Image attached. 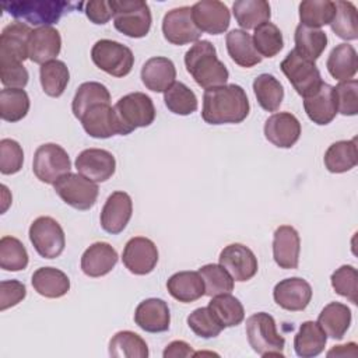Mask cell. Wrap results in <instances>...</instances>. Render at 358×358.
Returning <instances> with one entry per match:
<instances>
[{
	"label": "cell",
	"instance_id": "cell-1",
	"mask_svg": "<svg viewBox=\"0 0 358 358\" xmlns=\"http://www.w3.org/2000/svg\"><path fill=\"white\" fill-rule=\"evenodd\" d=\"M250 110L245 90L238 84L207 88L203 94L201 117L208 124L243 122Z\"/></svg>",
	"mask_w": 358,
	"mask_h": 358
},
{
	"label": "cell",
	"instance_id": "cell-2",
	"mask_svg": "<svg viewBox=\"0 0 358 358\" xmlns=\"http://www.w3.org/2000/svg\"><path fill=\"white\" fill-rule=\"evenodd\" d=\"M185 66L193 80L203 88L225 85L229 73L218 59L217 50L210 41H197L185 53Z\"/></svg>",
	"mask_w": 358,
	"mask_h": 358
},
{
	"label": "cell",
	"instance_id": "cell-3",
	"mask_svg": "<svg viewBox=\"0 0 358 358\" xmlns=\"http://www.w3.org/2000/svg\"><path fill=\"white\" fill-rule=\"evenodd\" d=\"M246 336L252 350L260 357H284L285 338L277 331L275 320L266 312L253 313L246 319Z\"/></svg>",
	"mask_w": 358,
	"mask_h": 358
},
{
	"label": "cell",
	"instance_id": "cell-4",
	"mask_svg": "<svg viewBox=\"0 0 358 358\" xmlns=\"http://www.w3.org/2000/svg\"><path fill=\"white\" fill-rule=\"evenodd\" d=\"M113 110L120 136L130 134L138 127H147L155 119L154 102L144 92H130L122 96L115 103Z\"/></svg>",
	"mask_w": 358,
	"mask_h": 358
},
{
	"label": "cell",
	"instance_id": "cell-5",
	"mask_svg": "<svg viewBox=\"0 0 358 358\" xmlns=\"http://www.w3.org/2000/svg\"><path fill=\"white\" fill-rule=\"evenodd\" d=\"M71 7V3L62 0H18L1 3V8L11 17L41 27H50L57 22Z\"/></svg>",
	"mask_w": 358,
	"mask_h": 358
},
{
	"label": "cell",
	"instance_id": "cell-6",
	"mask_svg": "<svg viewBox=\"0 0 358 358\" xmlns=\"http://www.w3.org/2000/svg\"><path fill=\"white\" fill-rule=\"evenodd\" d=\"M115 28L129 38H144L151 28L150 7L143 0H110Z\"/></svg>",
	"mask_w": 358,
	"mask_h": 358
},
{
	"label": "cell",
	"instance_id": "cell-7",
	"mask_svg": "<svg viewBox=\"0 0 358 358\" xmlns=\"http://www.w3.org/2000/svg\"><path fill=\"white\" fill-rule=\"evenodd\" d=\"M91 59L98 69L113 77L127 76L134 64L131 49L112 39L96 41L91 49Z\"/></svg>",
	"mask_w": 358,
	"mask_h": 358
},
{
	"label": "cell",
	"instance_id": "cell-8",
	"mask_svg": "<svg viewBox=\"0 0 358 358\" xmlns=\"http://www.w3.org/2000/svg\"><path fill=\"white\" fill-rule=\"evenodd\" d=\"M280 69L302 98L312 95L323 83L316 63L301 56L295 49L288 52Z\"/></svg>",
	"mask_w": 358,
	"mask_h": 358
},
{
	"label": "cell",
	"instance_id": "cell-9",
	"mask_svg": "<svg viewBox=\"0 0 358 358\" xmlns=\"http://www.w3.org/2000/svg\"><path fill=\"white\" fill-rule=\"evenodd\" d=\"M56 194L76 210H90L98 199V185L81 173L69 172L53 183Z\"/></svg>",
	"mask_w": 358,
	"mask_h": 358
},
{
	"label": "cell",
	"instance_id": "cell-10",
	"mask_svg": "<svg viewBox=\"0 0 358 358\" xmlns=\"http://www.w3.org/2000/svg\"><path fill=\"white\" fill-rule=\"evenodd\" d=\"M70 169V157L62 145L46 143L36 148L32 161V171L41 182L53 185L60 176L69 173Z\"/></svg>",
	"mask_w": 358,
	"mask_h": 358
},
{
	"label": "cell",
	"instance_id": "cell-11",
	"mask_svg": "<svg viewBox=\"0 0 358 358\" xmlns=\"http://www.w3.org/2000/svg\"><path fill=\"white\" fill-rule=\"evenodd\" d=\"M29 241L36 253L45 259L59 257L66 246L62 225L52 217H38L29 227Z\"/></svg>",
	"mask_w": 358,
	"mask_h": 358
},
{
	"label": "cell",
	"instance_id": "cell-12",
	"mask_svg": "<svg viewBox=\"0 0 358 358\" xmlns=\"http://www.w3.org/2000/svg\"><path fill=\"white\" fill-rule=\"evenodd\" d=\"M164 38L172 45H187L197 42L201 31L196 27L192 17V7L183 6L169 10L162 20Z\"/></svg>",
	"mask_w": 358,
	"mask_h": 358
},
{
	"label": "cell",
	"instance_id": "cell-13",
	"mask_svg": "<svg viewBox=\"0 0 358 358\" xmlns=\"http://www.w3.org/2000/svg\"><path fill=\"white\" fill-rule=\"evenodd\" d=\"M122 260L130 273L145 275L151 273L158 263V249L151 239L134 236L124 245Z\"/></svg>",
	"mask_w": 358,
	"mask_h": 358
},
{
	"label": "cell",
	"instance_id": "cell-14",
	"mask_svg": "<svg viewBox=\"0 0 358 358\" xmlns=\"http://www.w3.org/2000/svg\"><path fill=\"white\" fill-rule=\"evenodd\" d=\"M220 264L231 274L234 281H248L257 273L259 264L255 253L242 243H231L220 253Z\"/></svg>",
	"mask_w": 358,
	"mask_h": 358
},
{
	"label": "cell",
	"instance_id": "cell-15",
	"mask_svg": "<svg viewBox=\"0 0 358 358\" xmlns=\"http://www.w3.org/2000/svg\"><path fill=\"white\" fill-rule=\"evenodd\" d=\"M192 17L201 32L210 35L224 34L231 21V13L227 4L218 0H201L192 6Z\"/></svg>",
	"mask_w": 358,
	"mask_h": 358
},
{
	"label": "cell",
	"instance_id": "cell-16",
	"mask_svg": "<svg viewBox=\"0 0 358 358\" xmlns=\"http://www.w3.org/2000/svg\"><path fill=\"white\" fill-rule=\"evenodd\" d=\"M32 29L29 25L14 21L6 25L0 35V63H22L28 57V42Z\"/></svg>",
	"mask_w": 358,
	"mask_h": 358
},
{
	"label": "cell",
	"instance_id": "cell-17",
	"mask_svg": "<svg viewBox=\"0 0 358 358\" xmlns=\"http://www.w3.org/2000/svg\"><path fill=\"white\" fill-rule=\"evenodd\" d=\"M78 173L95 183L106 182L116 171V159L112 152L102 148H87L76 158Z\"/></svg>",
	"mask_w": 358,
	"mask_h": 358
},
{
	"label": "cell",
	"instance_id": "cell-18",
	"mask_svg": "<svg viewBox=\"0 0 358 358\" xmlns=\"http://www.w3.org/2000/svg\"><path fill=\"white\" fill-rule=\"evenodd\" d=\"M133 214V201L126 192H113L106 199L101 211V227L108 234H120Z\"/></svg>",
	"mask_w": 358,
	"mask_h": 358
},
{
	"label": "cell",
	"instance_id": "cell-19",
	"mask_svg": "<svg viewBox=\"0 0 358 358\" xmlns=\"http://www.w3.org/2000/svg\"><path fill=\"white\" fill-rule=\"evenodd\" d=\"M273 298L275 303L285 310H303L312 299V287L301 277L285 278L275 284Z\"/></svg>",
	"mask_w": 358,
	"mask_h": 358
},
{
	"label": "cell",
	"instance_id": "cell-20",
	"mask_svg": "<svg viewBox=\"0 0 358 358\" xmlns=\"http://www.w3.org/2000/svg\"><path fill=\"white\" fill-rule=\"evenodd\" d=\"M85 133L94 138H109L119 134V124L113 106L108 102L90 106L80 117Z\"/></svg>",
	"mask_w": 358,
	"mask_h": 358
},
{
	"label": "cell",
	"instance_id": "cell-21",
	"mask_svg": "<svg viewBox=\"0 0 358 358\" xmlns=\"http://www.w3.org/2000/svg\"><path fill=\"white\" fill-rule=\"evenodd\" d=\"M264 137L278 148H291L301 137V123L289 112L273 113L264 123Z\"/></svg>",
	"mask_w": 358,
	"mask_h": 358
},
{
	"label": "cell",
	"instance_id": "cell-22",
	"mask_svg": "<svg viewBox=\"0 0 358 358\" xmlns=\"http://www.w3.org/2000/svg\"><path fill=\"white\" fill-rule=\"evenodd\" d=\"M301 239L298 231L291 225H280L274 231L273 257L277 266L285 270H294L299 263Z\"/></svg>",
	"mask_w": 358,
	"mask_h": 358
},
{
	"label": "cell",
	"instance_id": "cell-23",
	"mask_svg": "<svg viewBox=\"0 0 358 358\" xmlns=\"http://www.w3.org/2000/svg\"><path fill=\"white\" fill-rule=\"evenodd\" d=\"M62 49V36L53 27H38L32 29L28 42V57L31 62L45 64L56 60Z\"/></svg>",
	"mask_w": 358,
	"mask_h": 358
},
{
	"label": "cell",
	"instance_id": "cell-24",
	"mask_svg": "<svg viewBox=\"0 0 358 358\" xmlns=\"http://www.w3.org/2000/svg\"><path fill=\"white\" fill-rule=\"evenodd\" d=\"M134 322L147 333L166 331L171 324L168 303L159 298H148L141 301L136 308Z\"/></svg>",
	"mask_w": 358,
	"mask_h": 358
},
{
	"label": "cell",
	"instance_id": "cell-25",
	"mask_svg": "<svg viewBox=\"0 0 358 358\" xmlns=\"http://www.w3.org/2000/svg\"><path fill=\"white\" fill-rule=\"evenodd\" d=\"M303 109L308 117L319 126H326L333 122L338 113L334 87L327 83H322L312 95L303 98Z\"/></svg>",
	"mask_w": 358,
	"mask_h": 358
},
{
	"label": "cell",
	"instance_id": "cell-26",
	"mask_svg": "<svg viewBox=\"0 0 358 358\" xmlns=\"http://www.w3.org/2000/svg\"><path fill=\"white\" fill-rule=\"evenodd\" d=\"M117 263V252L108 242H95L81 256V270L85 275L96 278L106 275Z\"/></svg>",
	"mask_w": 358,
	"mask_h": 358
},
{
	"label": "cell",
	"instance_id": "cell-27",
	"mask_svg": "<svg viewBox=\"0 0 358 358\" xmlns=\"http://www.w3.org/2000/svg\"><path fill=\"white\" fill-rule=\"evenodd\" d=\"M176 78V69L171 59L155 56L141 67V81L152 92H165Z\"/></svg>",
	"mask_w": 358,
	"mask_h": 358
},
{
	"label": "cell",
	"instance_id": "cell-28",
	"mask_svg": "<svg viewBox=\"0 0 358 358\" xmlns=\"http://www.w3.org/2000/svg\"><path fill=\"white\" fill-rule=\"evenodd\" d=\"M166 289L179 302L190 303L206 295L204 281L199 271H179L166 281Z\"/></svg>",
	"mask_w": 358,
	"mask_h": 358
},
{
	"label": "cell",
	"instance_id": "cell-29",
	"mask_svg": "<svg viewBox=\"0 0 358 358\" xmlns=\"http://www.w3.org/2000/svg\"><path fill=\"white\" fill-rule=\"evenodd\" d=\"M229 57L241 67H253L262 62V56L253 46L252 36L243 29H232L225 38Z\"/></svg>",
	"mask_w": 358,
	"mask_h": 358
},
{
	"label": "cell",
	"instance_id": "cell-30",
	"mask_svg": "<svg viewBox=\"0 0 358 358\" xmlns=\"http://www.w3.org/2000/svg\"><path fill=\"white\" fill-rule=\"evenodd\" d=\"M34 289L45 298H60L70 289V280L66 273L55 267H41L32 274Z\"/></svg>",
	"mask_w": 358,
	"mask_h": 358
},
{
	"label": "cell",
	"instance_id": "cell-31",
	"mask_svg": "<svg viewBox=\"0 0 358 358\" xmlns=\"http://www.w3.org/2000/svg\"><path fill=\"white\" fill-rule=\"evenodd\" d=\"M323 162L326 169L331 173H344L355 168L358 164L357 138L333 143L324 152Z\"/></svg>",
	"mask_w": 358,
	"mask_h": 358
},
{
	"label": "cell",
	"instance_id": "cell-32",
	"mask_svg": "<svg viewBox=\"0 0 358 358\" xmlns=\"http://www.w3.org/2000/svg\"><path fill=\"white\" fill-rule=\"evenodd\" d=\"M351 309L341 302L327 303L317 317V324L334 340H341L351 324Z\"/></svg>",
	"mask_w": 358,
	"mask_h": 358
},
{
	"label": "cell",
	"instance_id": "cell-33",
	"mask_svg": "<svg viewBox=\"0 0 358 358\" xmlns=\"http://www.w3.org/2000/svg\"><path fill=\"white\" fill-rule=\"evenodd\" d=\"M327 343V334L317 322L306 320L301 324L294 338V348L298 357L312 358L323 352Z\"/></svg>",
	"mask_w": 358,
	"mask_h": 358
},
{
	"label": "cell",
	"instance_id": "cell-34",
	"mask_svg": "<svg viewBox=\"0 0 358 358\" xmlns=\"http://www.w3.org/2000/svg\"><path fill=\"white\" fill-rule=\"evenodd\" d=\"M327 71L336 80L348 81L358 70V56L352 45L340 43L334 46L326 62Z\"/></svg>",
	"mask_w": 358,
	"mask_h": 358
},
{
	"label": "cell",
	"instance_id": "cell-35",
	"mask_svg": "<svg viewBox=\"0 0 358 358\" xmlns=\"http://www.w3.org/2000/svg\"><path fill=\"white\" fill-rule=\"evenodd\" d=\"M232 13L243 29H255L271 17L270 4L266 0H238L232 4Z\"/></svg>",
	"mask_w": 358,
	"mask_h": 358
},
{
	"label": "cell",
	"instance_id": "cell-36",
	"mask_svg": "<svg viewBox=\"0 0 358 358\" xmlns=\"http://www.w3.org/2000/svg\"><path fill=\"white\" fill-rule=\"evenodd\" d=\"M294 41H295V50L301 56L312 62L317 60L327 46V35L324 31L319 28L305 27L302 24H299L295 28Z\"/></svg>",
	"mask_w": 358,
	"mask_h": 358
},
{
	"label": "cell",
	"instance_id": "cell-37",
	"mask_svg": "<svg viewBox=\"0 0 358 358\" xmlns=\"http://www.w3.org/2000/svg\"><path fill=\"white\" fill-rule=\"evenodd\" d=\"M253 92L259 105L267 112H275L284 99L282 84L268 73H263L255 78Z\"/></svg>",
	"mask_w": 358,
	"mask_h": 358
},
{
	"label": "cell",
	"instance_id": "cell-38",
	"mask_svg": "<svg viewBox=\"0 0 358 358\" xmlns=\"http://www.w3.org/2000/svg\"><path fill=\"white\" fill-rule=\"evenodd\" d=\"M148 345L134 331L122 330L117 331L109 341V355L113 358H147Z\"/></svg>",
	"mask_w": 358,
	"mask_h": 358
},
{
	"label": "cell",
	"instance_id": "cell-39",
	"mask_svg": "<svg viewBox=\"0 0 358 358\" xmlns=\"http://www.w3.org/2000/svg\"><path fill=\"white\" fill-rule=\"evenodd\" d=\"M39 80L42 90L46 95L52 98H59L69 84L70 71L64 62L52 60L41 66Z\"/></svg>",
	"mask_w": 358,
	"mask_h": 358
},
{
	"label": "cell",
	"instance_id": "cell-40",
	"mask_svg": "<svg viewBox=\"0 0 358 358\" xmlns=\"http://www.w3.org/2000/svg\"><path fill=\"white\" fill-rule=\"evenodd\" d=\"M208 308L213 310L220 323L225 327H234L243 322L245 309L238 298L231 294H220L211 296Z\"/></svg>",
	"mask_w": 358,
	"mask_h": 358
},
{
	"label": "cell",
	"instance_id": "cell-41",
	"mask_svg": "<svg viewBox=\"0 0 358 358\" xmlns=\"http://www.w3.org/2000/svg\"><path fill=\"white\" fill-rule=\"evenodd\" d=\"M336 13L330 22L331 31L344 41H355L358 38V14L357 7L351 1H334Z\"/></svg>",
	"mask_w": 358,
	"mask_h": 358
},
{
	"label": "cell",
	"instance_id": "cell-42",
	"mask_svg": "<svg viewBox=\"0 0 358 358\" xmlns=\"http://www.w3.org/2000/svg\"><path fill=\"white\" fill-rule=\"evenodd\" d=\"M102 102L110 103V94H109L108 88L98 81L83 83L77 88L76 95L71 102L73 115L80 120V117L84 115V112L90 106H92L95 103H102Z\"/></svg>",
	"mask_w": 358,
	"mask_h": 358
},
{
	"label": "cell",
	"instance_id": "cell-43",
	"mask_svg": "<svg viewBox=\"0 0 358 358\" xmlns=\"http://www.w3.org/2000/svg\"><path fill=\"white\" fill-rule=\"evenodd\" d=\"M29 96L21 88H3L0 91V116L6 122H18L29 110Z\"/></svg>",
	"mask_w": 358,
	"mask_h": 358
},
{
	"label": "cell",
	"instance_id": "cell-44",
	"mask_svg": "<svg viewBox=\"0 0 358 358\" xmlns=\"http://www.w3.org/2000/svg\"><path fill=\"white\" fill-rule=\"evenodd\" d=\"M336 13L334 1L330 0H305L299 4L301 24L310 28H319L331 22Z\"/></svg>",
	"mask_w": 358,
	"mask_h": 358
},
{
	"label": "cell",
	"instance_id": "cell-45",
	"mask_svg": "<svg viewBox=\"0 0 358 358\" xmlns=\"http://www.w3.org/2000/svg\"><path fill=\"white\" fill-rule=\"evenodd\" d=\"M252 41L255 49L262 57H274L284 48L282 32L275 24L270 21L263 22L255 28Z\"/></svg>",
	"mask_w": 358,
	"mask_h": 358
},
{
	"label": "cell",
	"instance_id": "cell-46",
	"mask_svg": "<svg viewBox=\"0 0 358 358\" xmlns=\"http://www.w3.org/2000/svg\"><path fill=\"white\" fill-rule=\"evenodd\" d=\"M164 102L166 108L180 116H187L197 109V96L196 94L183 83L175 81L165 92Z\"/></svg>",
	"mask_w": 358,
	"mask_h": 358
},
{
	"label": "cell",
	"instance_id": "cell-47",
	"mask_svg": "<svg viewBox=\"0 0 358 358\" xmlns=\"http://www.w3.org/2000/svg\"><path fill=\"white\" fill-rule=\"evenodd\" d=\"M28 266V252L24 243L14 236L0 239V267L6 271H21Z\"/></svg>",
	"mask_w": 358,
	"mask_h": 358
},
{
	"label": "cell",
	"instance_id": "cell-48",
	"mask_svg": "<svg viewBox=\"0 0 358 358\" xmlns=\"http://www.w3.org/2000/svg\"><path fill=\"white\" fill-rule=\"evenodd\" d=\"M204 281L206 295L215 296L220 294H229L234 289V278L221 264H204L199 268Z\"/></svg>",
	"mask_w": 358,
	"mask_h": 358
},
{
	"label": "cell",
	"instance_id": "cell-49",
	"mask_svg": "<svg viewBox=\"0 0 358 358\" xmlns=\"http://www.w3.org/2000/svg\"><path fill=\"white\" fill-rule=\"evenodd\" d=\"M187 326L196 336L201 338L217 337L224 330V326L208 306L194 309L187 316Z\"/></svg>",
	"mask_w": 358,
	"mask_h": 358
},
{
	"label": "cell",
	"instance_id": "cell-50",
	"mask_svg": "<svg viewBox=\"0 0 358 358\" xmlns=\"http://www.w3.org/2000/svg\"><path fill=\"white\" fill-rule=\"evenodd\" d=\"M331 287L336 294L347 298L350 302L357 305L358 294V271L351 264H344L338 267L330 277Z\"/></svg>",
	"mask_w": 358,
	"mask_h": 358
},
{
	"label": "cell",
	"instance_id": "cell-51",
	"mask_svg": "<svg viewBox=\"0 0 358 358\" xmlns=\"http://www.w3.org/2000/svg\"><path fill=\"white\" fill-rule=\"evenodd\" d=\"M24 164V151L18 141L13 138L0 140V172L14 175L21 171Z\"/></svg>",
	"mask_w": 358,
	"mask_h": 358
},
{
	"label": "cell",
	"instance_id": "cell-52",
	"mask_svg": "<svg viewBox=\"0 0 358 358\" xmlns=\"http://www.w3.org/2000/svg\"><path fill=\"white\" fill-rule=\"evenodd\" d=\"M337 112L344 116H355L358 113V81L351 78L341 81L334 87Z\"/></svg>",
	"mask_w": 358,
	"mask_h": 358
},
{
	"label": "cell",
	"instance_id": "cell-53",
	"mask_svg": "<svg viewBox=\"0 0 358 358\" xmlns=\"http://www.w3.org/2000/svg\"><path fill=\"white\" fill-rule=\"evenodd\" d=\"M28 70L22 63H0V80L6 88H24L28 84Z\"/></svg>",
	"mask_w": 358,
	"mask_h": 358
},
{
	"label": "cell",
	"instance_id": "cell-54",
	"mask_svg": "<svg viewBox=\"0 0 358 358\" xmlns=\"http://www.w3.org/2000/svg\"><path fill=\"white\" fill-rule=\"evenodd\" d=\"M27 296V287L18 280H4L0 282V310L18 305Z\"/></svg>",
	"mask_w": 358,
	"mask_h": 358
},
{
	"label": "cell",
	"instance_id": "cell-55",
	"mask_svg": "<svg viewBox=\"0 0 358 358\" xmlns=\"http://www.w3.org/2000/svg\"><path fill=\"white\" fill-rule=\"evenodd\" d=\"M84 11L87 18L96 25H103L113 17L110 0H91L85 3Z\"/></svg>",
	"mask_w": 358,
	"mask_h": 358
},
{
	"label": "cell",
	"instance_id": "cell-56",
	"mask_svg": "<svg viewBox=\"0 0 358 358\" xmlns=\"http://www.w3.org/2000/svg\"><path fill=\"white\" fill-rule=\"evenodd\" d=\"M164 358H178V357H193L194 351L192 350L190 344L182 340H175L166 345L162 352Z\"/></svg>",
	"mask_w": 358,
	"mask_h": 358
},
{
	"label": "cell",
	"instance_id": "cell-57",
	"mask_svg": "<svg viewBox=\"0 0 358 358\" xmlns=\"http://www.w3.org/2000/svg\"><path fill=\"white\" fill-rule=\"evenodd\" d=\"M357 344L355 343H348V344H344V345H334V348H331L329 352H327V357H331V355H336V357H347V355H351V357H357Z\"/></svg>",
	"mask_w": 358,
	"mask_h": 358
}]
</instances>
